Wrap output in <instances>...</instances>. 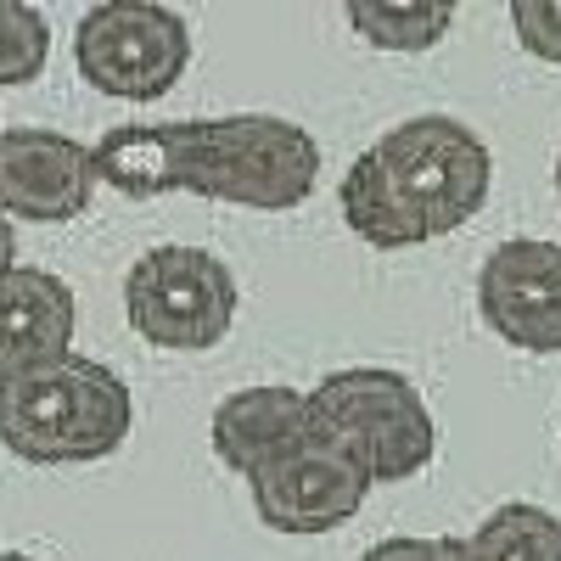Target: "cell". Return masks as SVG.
Returning a JSON list of instances; mask_svg holds the SVG:
<instances>
[{
    "label": "cell",
    "instance_id": "15",
    "mask_svg": "<svg viewBox=\"0 0 561 561\" xmlns=\"http://www.w3.org/2000/svg\"><path fill=\"white\" fill-rule=\"evenodd\" d=\"M511 28L528 57L561 68V0H511Z\"/></svg>",
    "mask_w": 561,
    "mask_h": 561
},
{
    "label": "cell",
    "instance_id": "1",
    "mask_svg": "<svg viewBox=\"0 0 561 561\" xmlns=\"http://www.w3.org/2000/svg\"><path fill=\"white\" fill-rule=\"evenodd\" d=\"M90 152H96V180L135 203L185 192L230 208L287 214L320 185L314 135L280 113L118 124Z\"/></svg>",
    "mask_w": 561,
    "mask_h": 561
},
{
    "label": "cell",
    "instance_id": "2",
    "mask_svg": "<svg viewBox=\"0 0 561 561\" xmlns=\"http://www.w3.org/2000/svg\"><path fill=\"white\" fill-rule=\"evenodd\" d=\"M494 185V158L472 124L449 113H415L382 129L348 163L337 185L343 225L359 242L399 253L455 237L466 219H478Z\"/></svg>",
    "mask_w": 561,
    "mask_h": 561
},
{
    "label": "cell",
    "instance_id": "13",
    "mask_svg": "<svg viewBox=\"0 0 561 561\" xmlns=\"http://www.w3.org/2000/svg\"><path fill=\"white\" fill-rule=\"evenodd\" d=\"M460 561H561V517L545 505L511 500L460 539Z\"/></svg>",
    "mask_w": 561,
    "mask_h": 561
},
{
    "label": "cell",
    "instance_id": "4",
    "mask_svg": "<svg viewBox=\"0 0 561 561\" xmlns=\"http://www.w3.org/2000/svg\"><path fill=\"white\" fill-rule=\"evenodd\" d=\"M309 415L314 433L343 444L370 472V483H404L427 472L438 455L433 404L421 399L404 370L388 365H348L320 377L309 388Z\"/></svg>",
    "mask_w": 561,
    "mask_h": 561
},
{
    "label": "cell",
    "instance_id": "5",
    "mask_svg": "<svg viewBox=\"0 0 561 561\" xmlns=\"http://www.w3.org/2000/svg\"><path fill=\"white\" fill-rule=\"evenodd\" d=\"M237 304H242L237 275L208 248L169 242V248L140 253L124 275L129 332L152 348H174V354L219 348L230 337V325H237Z\"/></svg>",
    "mask_w": 561,
    "mask_h": 561
},
{
    "label": "cell",
    "instance_id": "11",
    "mask_svg": "<svg viewBox=\"0 0 561 561\" xmlns=\"http://www.w3.org/2000/svg\"><path fill=\"white\" fill-rule=\"evenodd\" d=\"M309 433H314L309 393H298L287 382H253V388L225 393L214 404V421H208V444L237 478H253L259 466L287 455Z\"/></svg>",
    "mask_w": 561,
    "mask_h": 561
},
{
    "label": "cell",
    "instance_id": "18",
    "mask_svg": "<svg viewBox=\"0 0 561 561\" xmlns=\"http://www.w3.org/2000/svg\"><path fill=\"white\" fill-rule=\"evenodd\" d=\"M0 561H39V556H23V550H0Z\"/></svg>",
    "mask_w": 561,
    "mask_h": 561
},
{
    "label": "cell",
    "instance_id": "16",
    "mask_svg": "<svg viewBox=\"0 0 561 561\" xmlns=\"http://www.w3.org/2000/svg\"><path fill=\"white\" fill-rule=\"evenodd\" d=\"M359 561H460V539H427V534H399L370 545Z\"/></svg>",
    "mask_w": 561,
    "mask_h": 561
},
{
    "label": "cell",
    "instance_id": "12",
    "mask_svg": "<svg viewBox=\"0 0 561 561\" xmlns=\"http://www.w3.org/2000/svg\"><path fill=\"white\" fill-rule=\"evenodd\" d=\"M343 23L370 45V51H433V45L455 28V7H433V0H348Z\"/></svg>",
    "mask_w": 561,
    "mask_h": 561
},
{
    "label": "cell",
    "instance_id": "9",
    "mask_svg": "<svg viewBox=\"0 0 561 561\" xmlns=\"http://www.w3.org/2000/svg\"><path fill=\"white\" fill-rule=\"evenodd\" d=\"M96 152L62 129H0V214L68 225L96 197Z\"/></svg>",
    "mask_w": 561,
    "mask_h": 561
},
{
    "label": "cell",
    "instance_id": "3",
    "mask_svg": "<svg viewBox=\"0 0 561 561\" xmlns=\"http://www.w3.org/2000/svg\"><path fill=\"white\" fill-rule=\"evenodd\" d=\"M135 427L129 382L113 365L68 354L0 377V444L28 466H84L124 449Z\"/></svg>",
    "mask_w": 561,
    "mask_h": 561
},
{
    "label": "cell",
    "instance_id": "8",
    "mask_svg": "<svg viewBox=\"0 0 561 561\" xmlns=\"http://www.w3.org/2000/svg\"><path fill=\"white\" fill-rule=\"evenodd\" d=\"M478 314L511 348L561 354V248L539 237L500 242L478 270Z\"/></svg>",
    "mask_w": 561,
    "mask_h": 561
},
{
    "label": "cell",
    "instance_id": "6",
    "mask_svg": "<svg viewBox=\"0 0 561 561\" xmlns=\"http://www.w3.org/2000/svg\"><path fill=\"white\" fill-rule=\"evenodd\" d=\"M73 68L118 102H158L192 68V23L163 0H102L73 28Z\"/></svg>",
    "mask_w": 561,
    "mask_h": 561
},
{
    "label": "cell",
    "instance_id": "17",
    "mask_svg": "<svg viewBox=\"0 0 561 561\" xmlns=\"http://www.w3.org/2000/svg\"><path fill=\"white\" fill-rule=\"evenodd\" d=\"M7 270H18V225L0 214V275Z\"/></svg>",
    "mask_w": 561,
    "mask_h": 561
},
{
    "label": "cell",
    "instance_id": "14",
    "mask_svg": "<svg viewBox=\"0 0 561 561\" xmlns=\"http://www.w3.org/2000/svg\"><path fill=\"white\" fill-rule=\"evenodd\" d=\"M51 62V23L28 0H0V90L34 84Z\"/></svg>",
    "mask_w": 561,
    "mask_h": 561
},
{
    "label": "cell",
    "instance_id": "19",
    "mask_svg": "<svg viewBox=\"0 0 561 561\" xmlns=\"http://www.w3.org/2000/svg\"><path fill=\"white\" fill-rule=\"evenodd\" d=\"M556 197H561V147H556Z\"/></svg>",
    "mask_w": 561,
    "mask_h": 561
},
{
    "label": "cell",
    "instance_id": "10",
    "mask_svg": "<svg viewBox=\"0 0 561 561\" xmlns=\"http://www.w3.org/2000/svg\"><path fill=\"white\" fill-rule=\"evenodd\" d=\"M73 332H79V304L62 275L34 264L0 275V377L68 359Z\"/></svg>",
    "mask_w": 561,
    "mask_h": 561
},
{
    "label": "cell",
    "instance_id": "7",
    "mask_svg": "<svg viewBox=\"0 0 561 561\" xmlns=\"http://www.w3.org/2000/svg\"><path fill=\"white\" fill-rule=\"evenodd\" d=\"M377 489L370 472L332 438L309 433L304 444H293L287 455H275L270 466L248 478L253 511L259 523L287 534V539H320V534H337L343 523L359 517L365 494Z\"/></svg>",
    "mask_w": 561,
    "mask_h": 561
}]
</instances>
